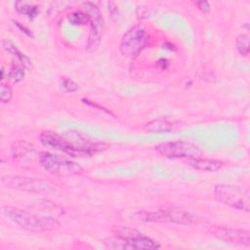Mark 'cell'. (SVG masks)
<instances>
[{"label":"cell","instance_id":"1","mask_svg":"<svg viewBox=\"0 0 250 250\" xmlns=\"http://www.w3.org/2000/svg\"><path fill=\"white\" fill-rule=\"evenodd\" d=\"M41 144L49 148L62 151L72 157L91 156L103 151L106 146L102 143H93L77 132H66L59 135L54 132H43L40 135Z\"/></svg>","mask_w":250,"mask_h":250},{"label":"cell","instance_id":"2","mask_svg":"<svg viewBox=\"0 0 250 250\" xmlns=\"http://www.w3.org/2000/svg\"><path fill=\"white\" fill-rule=\"evenodd\" d=\"M1 212L6 218L11 220L13 223L20 226L23 229L29 231H50L60 227L59 221L55 218L32 214L20 208L12 206H3L1 208Z\"/></svg>","mask_w":250,"mask_h":250},{"label":"cell","instance_id":"3","mask_svg":"<svg viewBox=\"0 0 250 250\" xmlns=\"http://www.w3.org/2000/svg\"><path fill=\"white\" fill-rule=\"evenodd\" d=\"M115 236L109 238L105 244L107 247L114 249H158L160 245L149 238L148 236L144 235L142 232L137 229L117 226L114 228Z\"/></svg>","mask_w":250,"mask_h":250},{"label":"cell","instance_id":"4","mask_svg":"<svg viewBox=\"0 0 250 250\" xmlns=\"http://www.w3.org/2000/svg\"><path fill=\"white\" fill-rule=\"evenodd\" d=\"M215 199L235 210L248 213L250 210V193L247 188L230 185L218 184L214 188Z\"/></svg>","mask_w":250,"mask_h":250},{"label":"cell","instance_id":"5","mask_svg":"<svg viewBox=\"0 0 250 250\" xmlns=\"http://www.w3.org/2000/svg\"><path fill=\"white\" fill-rule=\"evenodd\" d=\"M135 217L140 221L150 223H174L186 226L196 223L194 215L178 208H163L151 212H138Z\"/></svg>","mask_w":250,"mask_h":250},{"label":"cell","instance_id":"6","mask_svg":"<svg viewBox=\"0 0 250 250\" xmlns=\"http://www.w3.org/2000/svg\"><path fill=\"white\" fill-rule=\"evenodd\" d=\"M40 165L50 174L58 177H72L82 174V167L69 159L51 152L42 151L39 153Z\"/></svg>","mask_w":250,"mask_h":250},{"label":"cell","instance_id":"7","mask_svg":"<svg viewBox=\"0 0 250 250\" xmlns=\"http://www.w3.org/2000/svg\"><path fill=\"white\" fill-rule=\"evenodd\" d=\"M1 183L3 186L19 189L27 192L35 193H51L56 191V185L45 179H37L26 176H13L6 175L1 178Z\"/></svg>","mask_w":250,"mask_h":250},{"label":"cell","instance_id":"8","mask_svg":"<svg viewBox=\"0 0 250 250\" xmlns=\"http://www.w3.org/2000/svg\"><path fill=\"white\" fill-rule=\"evenodd\" d=\"M155 150L166 158H196L202 154L200 148L192 143L186 141H173L158 144Z\"/></svg>","mask_w":250,"mask_h":250},{"label":"cell","instance_id":"9","mask_svg":"<svg viewBox=\"0 0 250 250\" xmlns=\"http://www.w3.org/2000/svg\"><path fill=\"white\" fill-rule=\"evenodd\" d=\"M147 33L141 26H134L129 29L122 37L119 50L125 57H136L147 42Z\"/></svg>","mask_w":250,"mask_h":250},{"label":"cell","instance_id":"10","mask_svg":"<svg viewBox=\"0 0 250 250\" xmlns=\"http://www.w3.org/2000/svg\"><path fill=\"white\" fill-rule=\"evenodd\" d=\"M84 12L88 16L89 22L91 23V31L87 40V49L94 50L101 42V36L104 30V19L100 9L94 3H85Z\"/></svg>","mask_w":250,"mask_h":250},{"label":"cell","instance_id":"11","mask_svg":"<svg viewBox=\"0 0 250 250\" xmlns=\"http://www.w3.org/2000/svg\"><path fill=\"white\" fill-rule=\"evenodd\" d=\"M209 231L213 236L221 240L227 241L229 243L238 244L243 246L250 245V232L246 229L212 226L209 229Z\"/></svg>","mask_w":250,"mask_h":250},{"label":"cell","instance_id":"12","mask_svg":"<svg viewBox=\"0 0 250 250\" xmlns=\"http://www.w3.org/2000/svg\"><path fill=\"white\" fill-rule=\"evenodd\" d=\"M188 164L200 171H206V172H215L220 170L224 163L221 160L218 159H209V158H201V157H196V158H191L188 159Z\"/></svg>","mask_w":250,"mask_h":250},{"label":"cell","instance_id":"13","mask_svg":"<svg viewBox=\"0 0 250 250\" xmlns=\"http://www.w3.org/2000/svg\"><path fill=\"white\" fill-rule=\"evenodd\" d=\"M2 46L5 51H7L9 54H11L15 59L16 62H20L21 65L24 66V68H30L31 67V61L27 56L22 54L11 41L9 40H3Z\"/></svg>","mask_w":250,"mask_h":250},{"label":"cell","instance_id":"14","mask_svg":"<svg viewBox=\"0 0 250 250\" xmlns=\"http://www.w3.org/2000/svg\"><path fill=\"white\" fill-rule=\"evenodd\" d=\"M33 152H34L33 146L22 140L15 142L12 146V156L13 158H16V159H21L25 157L27 154L33 153Z\"/></svg>","mask_w":250,"mask_h":250},{"label":"cell","instance_id":"15","mask_svg":"<svg viewBox=\"0 0 250 250\" xmlns=\"http://www.w3.org/2000/svg\"><path fill=\"white\" fill-rule=\"evenodd\" d=\"M173 123L170 122L167 119H155L148 123H146L144 126V129L146 131L149 132H168L173 129Z\"/></svg>","mask_w":250,"mask_h":250},{"label":"cell","instance_id":"16","mask_svg":"<svg viewBox=\"0 0 250 250\" xmlns=\"http://www.w3.org/2000/svg\"><path fill=\"white\" fill-rule=\"evenodd\" d=\"M15 9L22 15L27 16L29 19H34L37 14L39 13V9L37 6L34 5H30L26 2L23 1H17L15 3Z\"/></svg>","mask_w":250,"mask_h":250},{"label":"cell","instance_id":"17","mask_svg":"<svg viewBox=\"0 0 250 250\" xmlns=\"http://www.w3.org/2000/svg\"><path fill=\"white\" fill-rule=\"evenodd\" d=\"M24 66L21 65L20 62H13L10 70H9V73H8V76L9 78L15 82V83H18L20 81H21L23 78H24Z\"/></svg>","mask_w":250,"mask_h":250},{"label":"cell","instance_id":"18","mask_svg":"<svg viewBox=\"0 0 250 250\" xmlns=\"http://www.w3.org/2000/svg\"><path fill=\"white\" fill-rule=\"evenodd\" d=\"M249 39H250V37L246 33L239 34L236 37V40H235L236 50L243 57H247V55L249 53Z\"/></svg>","mask_w":250,"mask_h":250},{"label":"cell","instance_id":"19","mask_svg":"<svg viewBox=\"0 0 250 250\" xmlns=\"http://www.w3.org/2000/svg\"><path fill=\"white\" fill-rule=\"evenodd\" d=\"M68 21L73 25H83L86 22H89V18L85 12L76 11L68 16Z\"/></svg>","mask_w":250,"mask_h":250},{"label":"cell","instance_id":"20","mask_svg":"<svg viewBox=\"0 0 250 250\" xmlns=\"http://www.w3.org/2000/svg\"><path fill=\"white\" fill-rule=\"evenodd\" d=\"M60 89L62 93L68 94V93L76 92L79 89V87L76 82H74L69 78L64 77V78H62L60 81Z\"/></svg>","mask_w":250,"mask_h":250},{"label":"cell","instance_id":"21","mask_svg":"<svg viewBox=\"0 0 250 250\" xmlns=\"http://www.w3.org/2000/svg\"><path fill=\"white\" fill-rule=\"evenodd\" d=\"M13 97V92H12V88L5 84V83H1L0 85V100L2 103H9L12 100Z\"/></svg>","mask_w":250,"mask_h":250},{"label":"cell","instance_id":"22","mask_svg":"<svg viewBox=\"0 0 250 250\" xmlns=\"http://www.w3.org/2000/svg\"><path fill=\"white\" fill-rule=\"evenodd\" d=\"M195 5L203 13H208L210 11V9H211L210 4L207 1H197L195 3Z\"/></svg>","mask_w":250,"mask_h":250},{"label":"cell","instance_id":"23","mask_svg":"<svg viewBox=\"0 0 250 250\" xmlns=\"http://www.w3.org/2000/svg\"><path fill=\"white\" fill-rule=\"evenodd\" d=\"M14 22H15V24L22 31V32H24L27 36H29V37H33V34H32V32L27 28V27H25V26H23L22 24H21V22H19V21H14Z\"/></svg>","mask_w":250,"mask_h":250}]
</instances>
